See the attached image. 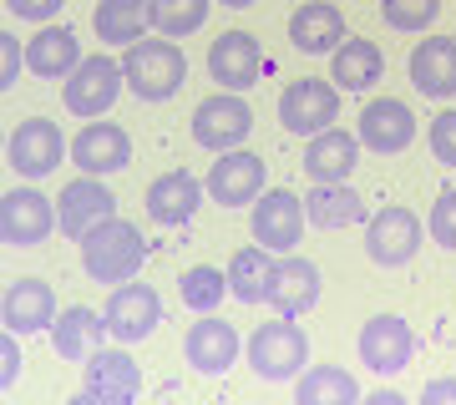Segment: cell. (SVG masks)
Listing matches in <instances>:
<instances>
[{"label": "cell", "instance_id": "obj_1", "mask_svg": "<svg viewBox=\"0 0 456 405\" xmlns=\"http://www.w3.org/2000/svg\"><path fill=\"white\" fill-rule=\"evenodd\" d=\"M122 71H127V86L132 97L142 101H167L183 92V81H188V56L173 36H158V41H132L122 51Z\"/></svg>", "mask_w": 456, "mask_h": 405}, {"label": "cell", "instance_id": "obj_2", "mask_svg": "<svg viewBox=\"0 0 456 405\" xmlns=\"http://www.w3.org/2000/svg\"><path fill=\"white\" fill-rule=\"evenodd\" d=\"M142 259H147L142 233L127 218H117V213L82 239V269L92 274V284H112L117 289V284H127L142 269Z\"/></svg>", "mask_w": 456, "mask_h": 405}, {"label": "cell", "instance_id": "obj_3", "mask_svg": "<svg viewBox=\"0 0 456 405\" xmlns=\"http://www.w3.org/2000/svg\"><path fill=\"white\" fill-rule=\"evenodd\" d=\"M248 355V370L259 375V380H299L305 365H310V335L289 320V314H279V320L259 324L244 344Z\"/></svg>", "mask_w": 456, "mask_h": 405}, {"label": "cell", "instance_id": "obj_4", "mask_svg": "<svg viewBox=\"0 0 456 405\" xmlns=\"http://www.w3.org/2000/svg\"><path fill=\"white\" fill-rule=\"evenodd\" d=\"M122 86H127V71H122V61H117V56H107V51H97V56H82V66L66 77L61 101H66V112H71V117L97 122V117H107V112L117 107Z\"/></svg>", "mask_w": 456, "mask_h": 405}, {"label": "cell", "instance_id": "obj_5", "mask_svg": "<svg viewBox=\"0 0 456 405\" xmlns=\"http://www.w3.org/2000/svg\"><path fill=\"white\" fill-rule=\"evenodd\" d=\"M137 395H142V370L132 360V344H112V350L86 355L77 405H132Z\"/></svg>", "mask_w": 456, "mask_h": 405}, {"label": "cell", "instance_id": "obj_6", "mask_svg": "<svg viewBox=\"0 0 456 405\" xmlns=\"http://www.w3.org/2000/svg\"><path fill=\"white\" fill-rule=\"evenodd\" d=\"M335 117H340V92L320 77H299L279 92V122L289 137H314L335 127Z\"/></svg>", "mask_w": 456, "mask_h": 405}, {"label": "cell", "instance_id": "obj_7", "mask_svg": "<svg viewBox=\"0 0 456 405\" xmlns=\"http://www.w3.org/2000/svg\"><path fill=\"white\" fill-rule=\"evenodd\" d=\"M254 132V107L244 101V92H218V97L198 101L193 112V142L208 152H233L248 142Z\"/></svg>", "mask_w": 456, "mask_h": 405}, {"label": "cell", "instance_id": "obj_8", "mask_svg": "<svg viewBox=\"0 0 456 405\" xmlns=\"http://www.w3.org/2000/svg\"><path fill=\"white\" fill-rule=\"evenodd\" d=\"M421 239H426L421 218L411 208H401V203H391V208H380L375 218H365V254L380 269H406L416 259Z\"/></svg>", "mask_w": 456, "mask_h": 405}, {"label": "cell", "instance_id": "obj_9", "mask_svg": "<svg viewBox=\"0 0 456 405\" xmlns=\"http://www.w3.org/2000/svg\"><path fill=\"white\" fill-rule=\"evenodd\" d=\"M203 188H208V198L218 208H248V203H259V193L269 188V167H264L259 152L233 147V152H218V162L208 167Z\"/></svg>", "mask_w": 456, "mask_h": 405}, {"label": "cell", "instance_id": "obj_10", "mask_svg": "<svg viewBox=\"0 0 456 405\" xmlns=\"http://www.w3.org/2000/svg\"><path fill=\"white\" fill-rule=\"evenodd\" d=\"M107 335H112V344H142L158 324H163V299H158V289L152 284H137V279H127V284H117L112 299H107Z\"/></svg>", "mask_w": 456, "mask_h": 405}, {"label": "cell", "instance_id": "obj_11", "mask_svg": "<svg viewBox=\"0 0 456 405\" xmlns=\"http://www.w3.org/2000/svg\"><path fill=\"white\" fill-rule=\"evenodd\" d=\"M360 365L375 375H401L416 355V329H411L401 314H375V320L360 324Z\"/></svg>", "mask_w": 456, "mask_h": 405}, {"label": "cell", "instance_id": "obj_12", "mask_svg": "<svg viewBox=\"0 0 456 405\" xmlns=\"http://www.w3.org/2000/svg\"><path fill=\"white\" fill-rule=\"evenodd\" d=\"M5 158H11V167H16L20 178L36 182V178H46L51 167H61V162L71 158V142L61 137V127H56V122L31 117V122H20V127L11 132Z\"/></svg>", "mask_w": 456, "mask_h": 405}, {"label": "cell", "instance_id": "obj_13", "mask_svg": "<svg viewBox=\"0 0 456 405\" xmlns=\"http://www.w3.org/2000/svg\"><path fill=\"white\" fill-rule=\"evenodd\" d=\"M51 228H61V213L51 208V198L36 188H11L0 198V243L11 248H36L51 239Z\"/></svg>", "mask_w": 456, "mask_h": 405}, {"label": "cell", "instance_id": "obj_14", "mask_svg": "<svg viewBox=\"0 0 456 405\" xmlns=\"http://www.w3.org/2000/svg\"><path fill=\"white\" fill-rule=\"evenodd\" d=\"M320 289H325V279L314 269L310 259H299V254H279L274 259V274H269V289H264V304L274 309V314H310L320 304Z\"/></svg>", "mask_w": 456, "mask_h": 405}, {"label": "cell", "instance_id": "obj_15", "mask_svg": "<svg viewBox=\"0 0 456 405\" xmlns=\"http://www.w3.org/2000/svg\"><path fill=\"white\" fill-rule=\"evenodd\" d=\"M305 223V198H294L289 188H264L254 203V243H264L269 254H294Z\"/></svg>", "mask_w": 456, "mask_h": 405}, {"label": "cell", "instance_id": "obj_16", "mask_svg": "<svg viewBox=\"0 0 456 405\" xmlns=\"http://www.w3.org/2000/svg\"><path fill=\"white\" fill-rule=\"evenodd\" d=\"M355 137H360V147H370L375 158H395V152H406L416 142V112L401 97H375L360 112Z\"/></svg>", "mask_w": 456, "mask_h": 405}, {"label": "cell", "instance_id": "obj_17", "mask_svg": "<svg viewBox=\"0 0 456 405\" xmlns=\"http://www.w3.org/2000/svg\"><path fill=\"white\" fill-rule=\"evenodd\" d=\"M183 355L198 375H228L244 355V340L239 329L218 314H198V324H188V340H183Z\"/></svg>", "mask_w": 456, "mask_h": 405}, {"label": "cell", "instance_id": "obj_18", "mask_svg": "<svg viewBox=\"0 0 456 405\" xmlns=\"http://www.w3.org/2000/svg\"><path fill=\"white\" fill-rule=\"evenodd\" d=\"M264 71V51L254 31H224L208 46V77L224 86V92H248Z\"/></svg>", "mask_w": 456, "mask_h": 405}, {"label": "cell", "instance_id": "obj_19", "mask_svg": "<svg viewBox=\"0 0 456 405\" xmlns=\"http://www.w3.org/2000/svg\"><path fill=\"white\" fill-rule=\"evenodd\" d=\"M71 162L92 173V178H107V173H122L132 162V137L127 127L117 122H86L77 137H71Z\"/></svg>", "mask_w": 456, "mask_h": 405}, {"label": "cell", "instance_id": "obj_20", "mask_svg": "<svg viewBox=\"0 0 456 405\" xmlns=\"http://www.w3.org/2000/svg\"><path fill=\"white\" fill-rule=\"evenodd\" d=\"M56 213H61V228L71 233V239H86L97 223H107L117 213V198L112 188L102 178H92V173H82L77 182H66L61 198H56Z\"/></svg>", "mask_w": 456, "mask_h": 405}, {"label": "cell", "instance_id": "obj_21", "mask_svg": "<svg viewBox=\"0 0 456 405\" xmlns=\"http://www.w3.org/2000/svg\"><path fill=\"white\" fill-rule=\"evenodd\" d=\"M406 71L421 97H431V101L456 97V36H426V41H416Z\"/></svg>", "mask_w": 456, "mask_h": 405}, {"label": "cell", "instance_id": "obj_22", "mask_svg": "<svg viewBox=\"0 0 456 405\" xmlns=\"http://www.w3.org/2000/svg\"><path fill=\"white\" fill-rule=\"evenodd\" d=\"M203 193H208V188H203L193 173L173 167V173L147 182V218L163 223V228H183L198 208H203Z\"/></svg>", "mask_w": 456, "mask_h": 405}, {"label": "cell", "instance_id": "obj_23", "mask_svg": "<svg viewBox=\"0 0 456 405\" xmlns=\"http://www.w3.org/2000/svg\"><path fill=\"white\" fill-rule=\"evenodd\" d=\"M56 314H61V309H56L51 284H41V279H16V284H5V299H0V324H5V329L36 335V329H51Z\"/></svg>", "mask_w": 456, "mask_h": 405}, {"label": "cell", "instance_id": "obj_24", "mask_svg": "<svg viewBox=\"0 0 456 405\" xmlns=\"http://www.w3.org/2000/svg\"><path fill=\"white\" fill-rule=\"evenodd\" d=\"M289 41L305 56H335V46L345 41V16L335 0H310L289 16Z\"/></svg>", "mask_w": 456, "mask_h": 405}, {"label": "cell", "instance_id": "obj_25", "mask_svg": "<svg viewBox=\"0 0 456 405\" xmlns=\"http://www.w3.org/2000/svg\"><path fill=\"white\" fill-rule=\"evenodd\" d=\"M360 162V137L355 132H340V127H325L314 132L310 147H305V173L314 182H350Z\"/></svg>", "mask_w": 456, "mask_h": 405}, {"label": "cell", "instance_id": "obj_26", "mask_svg": "<svg viewBox=\"0 0 456 405\" xmlns=\"http://www.w3.org/2000/svg\"><path fill=\"white\" fill-rule=\"evenodd\" d=\"M305 218H310L314 228H355L370 218V208H365V198L350 188V182H314L310 193H305Z\"/></svg>", "mask_w": 456, "mask_h": 405}, {"label": "cell", "instance_id": "obj_27", "mask_svg": "<svg viewBox=\"0 0 456 405\" xmlns=\"http://www.w3.org/2000/svg\"><path fill=\"white\" fill-rule=\"evenodd\" d=\"M77 66H82V41L66 26H46V31H36L26 41V71H36V77L66 81Z\"/></svg>", "mask_w": 456, "mask_h": 405}, {"label": "cell", "instance_id": "obj_28", "mask_svg": "<svg viewBox=\"0 0 456 405\" xmlns=\"http://www.w3.org/2000/svg\"><path fill=\"white\" fill-rule=\"evenodd\" d=\"M102 340H112L107 335V314H92L86 304L61 309L56 324H51V350L61 360H86L92 350H102Z\"/></svg>", "mask_w": 456, "mask_h": 405}, {"label": "cell", "instance_id": "obj_29", "mask_svg": "<svg viewBox=\"0 0 456 405\" xmlns=\"http://www.w3.org/2000/svg\"><path fill=\"white\" fill-rule=\"evenodd\" d=\"M386 77V56L375 41H340L335 46V61H330V81L340 86V92H370L375 81Z\"/></svg>", "mask_w": 456, "mask_h": 405}, {"label": "cell", "instance_id": "obj_30", "mask_svg": "<svg viewBox=\"0 0 456 405\" xmlns=\"http://www.w3.org/2000/svg\"><path fill=\"white\" fill-rule=\"evenodd\" d=\"M92 26H97V41L127 51L132 41H142L147 26H152V0H97Z\"/></svg>", "mask_w": 456, "mask_h": 405}, {"label": "cell", "instance_id": "obj_31", "mask_svg": "<svg viewBox=\"0 0 456 405\" xmlns=\"http://www.w3.org/2000/svg\"><path fill=\"white\" fill-rule=\"evenodd\" d=\"M294 401L299 405H355L360 380L340 365H305V375L294 380Z\"/></svg>", "mask_w": 456, "mask_h": 405}, {"label": "cell", "instance_id": "obj_32", "mask_svg": "<svg viewBox=\"0 0 456 405\" xmlns=\"http://www.w3.org/2000/svg\"><path fill=\"white\" fill-rule=\"evenodd\" d=\"M274 259L279 254H269L264 243H254V248H239L233 259H228V294L239 299V304H264V289H269V274H274Z\"/></svg>", "mask_w": 456, "mask_h": 405}, {"label": "cell", "instance_id": "obj_33", "mask_svg": "<svg viewBox=\"0 0 456 405\" xmlns=\"http://www.w3.org/2000/svg\"><path fill=\"white\" fill-rule=\"evenodd\" d=\"M178 294L193 314H218V304L228 299V274L213 269V263H193V269L178 279Z\"/></svg>", "mask_w": 456, "mask_h": 405}, {"label": "cell", "instance_id": "obj_34", "mask_svg": "<svg viewBox=\"0 0 456 405\" xmlns=\"http://www.w3.org/2000/svg\"><path fill=\"white\" fill-rule=\"evenodd\" d=\"M203 20H208V0H152V26H158V36L183 41V36L203 31Z\"/></svg>", "mask_w": 456, "mask_h": 405}, {"label": "cell", "instance_id": "obj_35", "mask_svg": "<svg viewBox=\"0 0 456 405\" xmlns=\"http://www.w3.org/2000/svg\"><path fill=\"white\" fill-rule=\"evenodd\" d=\"M436 11H441V0H380L386 26H391V31H406V36L426 31V26L436 20Z\"/></svg>", "mask_w": 456, "mask_h": 405}, {"label": "cell", "instance_id": "obj_36", "mask_svg": "<svg viewBox=\"0 0 456 405\" xmlns=\"http://www.w3.org/2000/svg\"><path fill=\"white\" fill-rule=\"evenodd\" d=\"M431 239L446 248V254H456V188H446V193L431 203Z\"/></svg>", "mask_w": 456, "mask_h": 405}, {"label": "cell", "instance_id": "obj_37", "mask_svg": "<svg viewBox=\"0 0 456 405\" xmlns=\"http://www.w3.org/2000/svg\"><path fill=\"white\" fill-rule=\"evenodd\" d=\"M431 152L441 167H456V107L431 117Z\"/></svg>", "mask_w": 456, "mask_h": 405}, {"label": "cell", "instance_id": "obj_38", "mask_svg": "<svg viewBox=\"0 0 456 405\" xmlns=\"http://www.w3.org/2000/svg\"><path fill=\"white\" fill-rule=\"evenodd\" d=\"M26 71V41H16L11 31H0V92L11 97V86L20 81Z\"/></svg>", "mask_w": 456, "mask_h": 405}, {"label": "cell", "instance_id": "obj_39", "mask_svg": "<svg viewBox=\"0 0 456 405\" xmlns=\"http://www.w3.org/2000/svg\"><path fill=\"white\" fill-rule=\"evenodd\" d=\"M20 365H26V360H20V335L16 329H0V390H5V395L16 390Z\"/></svg>", "mask_w": 456, "mask_h": 405}, {"label": "cell", "instance_id": "obj_40", "mask_svg": "<svg viewBox=\"0 0 456 405\" xmlns=\"http://www.w3.org/2000/svg\"><path fill=\"white\" fill-rule=\"evenodd\" d=\"M5 5H11V16H20V20H51L66 0H5Z\"/></svg>", "mask_w": 456, "mask_h": 405}, {"label": "cell", "instance_id": "obj_41", "mask_svg": "<svg viewBox=\"0 0 456 405\" xmlns=\"http://www.w3.org/2000/svg\"><path fill=\"white\" fill-rule=\"evenodd\" d=\"M421 405H456V375H441L421 390Z\"/></svg>", "mask_w": 456, "mask_h": 405}, {"label": "cell", "instance_id": "obj_42", "mask_svg": "<svg viewBox=\"0 0 456 405\" xmlns=\"http://www.w3.org/2000/svg\"><path fill=\"white\" fill-rule=\"evenodd\" d=\"M370 405H406V395H401V390H375Z\"/></svg>", "mask_w": 456, "mask_h": 405}, {"label": "cell", "instance_id": "obj_43", "mask_svg": "<svg viewBox=\"0 0 456 405\" xmlns=\"http://www.w3.org/2000/svg\"><path fill=\"white\" fill-rule=\"evenodd\" d=\"M218 5H228V11H248L254 0H218Z\"/></svg>", "mask_w": 456, "mask_h": 405}]
</instances>
